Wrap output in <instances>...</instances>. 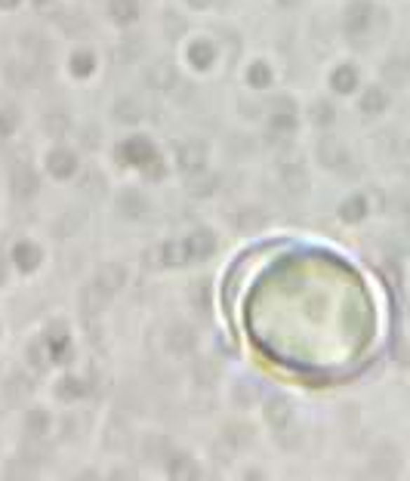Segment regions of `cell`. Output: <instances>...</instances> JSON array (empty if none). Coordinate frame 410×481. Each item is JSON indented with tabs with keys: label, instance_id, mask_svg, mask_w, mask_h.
Instances as JSON below:
<instances>
[{
	"label": "cell",
	"instance_id": "6da1fadb",
	"mask_svg": "<svg viewBox=\"0 0 410 481\" xmlns=\"http://www.w3.org/2000/svg\"><path fill=\"white\" fill-rule=\"evenodd\" d=\"M226 306L247 352L303 386L352 377L380 337L367 278L334 247L303 238L247 253L228 278Z\"/></svg>",
	"mask_w": 410,
	"mask_h": 481
}]
</instances>
